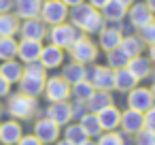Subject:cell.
<instances>
[{
  "mask_svg": "<svg viewBox=\"0 0 155 145\" xmlns=\"http://www.w3.org/2000/svg\"><path fill=\"white\" fill-rule=\"evenodd\" d=\"M45 66L36 60V62H28V66L24 68V75L19 79V92L26 96H38L45 90Z\"/></svg>",
  "mask_w": 155,
  "mask_h": 145,
  "instance_id": "cell-1",
  "label": "cell"
},
{
  "mask_svg": "<svg viewBox=\"0 0 155 145\" xmlns=\"http://www.w3.org/2000/svg\"><path fill=\"white\" fill-rule=\"evenodd\" d=\"M72 24L91 34L102 28V15L91 5H79V7H72Z\"/></svg>",
  "mask_w": 155,
  "mask_h": 145,
  "instance_id": "cell-2",
  "label": "cell"
},
{
  "mask_svg": "<svg viewBox=\"0 0 155 145\" xmlns=\"http://www.w3.org/2000/svg\"><path fill=\"white\" fill-rule=\"evenodd\" d=\"M36 111V100L32 96H26V94H15L9 98V113L13 117H19V119H28L32 117Z\"/></svg>",
  "mask_w": 155,
  "mask_h": 145,
  "instance_id": "cell-3",
  "label": "cell"
},
{
  "mask_svg": "<svg viewBox=\"0 0 155 145\" xmlns=\"http://www.w3.org/2000/svg\"><path fill=\"white\" fill-rule=\"evenodd\" d=\"M45 96L51 100V102H62L70 96V83L64 79V77H51L45 81Z\"/></svg>",
  "mask_w": 155,
  "mask_h": 145,
  "instance_id": "cell-4",
  "label": "cell"
},
{
  "mask_svg": "<svg viewBox=\"0 0 155 145\" xmlns=\"http://www.w3.org/2000/svg\"><path fill=\"white\" fill-rule=\"evenodd\" d=\"M41 13H43V19L51 26H58L66 19L68 11H66V5L62 2V0H47V2H43L41 7Z\"/></svg>",
  "mask_w": 155,
  "mask_h": 145,
  "instance_id": "cell-5",
  "label": "cell"
},
{
  "mask_svg": "<svg viewBox=\"0 0 155 145\" xmlns=\"http://www.w3.org/2000/svg\"><path fill=\"white\" fill-rule=\"evenodd\" d=\"M70 54L74 58V62H81V64H87V62H94L96 56H98V49L91 41L87 39H77L72 45H70Z\"/></svg>",
  "mask_w": 155,
  "mask_h": 145,
  "instance_id": "cell-6",
  "label": "cell"
},
{
  "mask_svg": "<svg viewBox=\"0 0 155 145\" xmlns=\"http://www.w3.org/2000/svg\"><path fill=\"white\" fill-rule=\"evenodd\" d=\"M89 83L98 90L108 92V90L115 88V73L106 66H94L91 73H89Z\"/></svg>",
  "mask_w": 155,
  "mask_h": 145,
  "instance_id": "cell-7",
  "label": "cell"
},
{
  "mask_svg": "<svg viewBox=\"0 0 155 145\" xmlns=\"http://www.w3.org/2000/svg\"><path fill=\"white\" fill-rule=\"evenodd\" d=\"M49 36H51V45H55V47H60V49L70 47V45L77 41V32H74V28H72V26H66V24H58V26H53V30L49 32Z\"/></svg>",
  "mask_w": 155,
  "mask_h": 145,
  "instance_id": "cell-8",
  "label": "cell"
},
{
  "mask_svg": "<svg viewBox=\"0 0 155 145\" xmlns=\"http://www.w3.org/2000/svg\"><path fill=\"white\" fill-rule=\"evenodd\" d=\"M34 136H36L41 143H55L58 136H60V126H58L53 119H49V117L38 119L36 126H34Z\"/></svg>",
  "mask_w": 155,
  "mask_h": 145,
  "instance_id": "cell-9",
  "label": "cell"
},
{
  "mask_svg": "<svg viewBox=\"0 0 155 145\" xmlns=\"http://www.w3.org/2000/svg\"><path fill=\"white\" fill-rule=\"evenodd\" d=\"M127 105H130V109L144 113L147 109H151V107H153V96H151V90H144V88H134V90H130Z\"/></svg>",
  "mask_w": 155,
  "mask_h": 145,
  "instance_id": "cell-10",
  "label": "cell"
},
{
  "mask_svg": "<svg viewBox=\"0 0 155 145\" xmlns=\"http://www.w3.org/2000/svg\"><path fill=\"white\" fill-rule=\"evenodd\" d=\"M119 126L123 128V132H127V134H136L138 130L144 128V113L134 111V109H127V111L121 113V122H119Z\"/></svg>",
  "mask_w": 155,
  "mask_h": 145,
  "instance_id": "cell-11",
  "label": "cell"
},
{
  "mask_svg": "<svg viewBox=\"0 0 155 145\" xmlns=\"http://www.w3.org/2000/svg\"><path fill=\"white\" fill-rule=\"evenodd\" d=\"M47 117L53 119L58 126H64V124H68V122L72 119V107H70L66 100H62V102H51V107L47 109Z\"/></svg>",
  "mask_w": 155,
  "mask_h": 145,
  "instance_id": "cell-12",
  "label": "cell"
},
{
  "mask_svg": "<svg viewBox=\"0 0 155 145\" xmlns=\"http://www.w3.org/2000/svg\"><path fill=\"white\" fill-rule=\"evenodd\" d=\"M41 51H43L41 41L24 39L21 43H17V54H19L21 62H36V60L41 58Z\"/></svg>",
  "mask_w": 155,
  "mask_h": 145,
  "instance_id": "cell-13",
  "label": "cell"
},
{
  "mask_svg": "<svg viewBox=\"0 0 155 145\" xmlns=\"http://www.w3.org/2000/svg\"><path fill=\"white\" fill-rule=\"evenodd\" d=\"M96 115H98V122H100L102 130H106V132L108 130H115L119 126V122H121V111L115 109L113 105L106 107V109H102V111H98Z\"/></svg>",
  "mask_w": 155,
  "mask_h": 145,
  "instance_id": "cell-14",
  "label": "cell"
},
{
  "mask_svg": "<svg viewBox=\"0 0 155 145\" xmlns=\"http://www.w3.org/2000/svg\"><path fill=\"white\" fill-rule=\"evenodd\" d=\"M19 30H21V36H24V39H30V41H43L45 34H47L45 24L38 22L36 17H34V19H26V24H24Z\"/></svg>",
  "mask_w": 155,
  "mask_h": 145,
  "instance_id": "cell-15",
  "label": "cell"
},
{
  "mask_svg": "<svg viewBox=\"0 0 155 145\" xmlns=\"http://www.w3.org/2000/svg\"><path fill=\"white\" fill-rule=\"evenodd\" d=\"M130 22H132L134 28H142V26L153 22V13L147 5H134L130 9Z\"/></svg>",
  "mask_w": 155,
  "mask_h": 145,
  "instance_id": "cell-16",
  "label": "cell"
},
{
  "mask_svg": "<svg viewBox=\"0 0 155 145\" xmlns=\"http://www.w3.org/2000/svg\"><path fill=\"white\" fill-rule=\"evenodd\" d=\"M21 139V126L17 122H5L0 124V141L5 145H15Z\"/></svg>",
  "mask_w": 155,
  "mask_h": 145,
  "instance_id": "cell-17",
  "label": "cell"
},
{
  "mask_svg": "<svg viewBox=\"0 0 155 145\" xmlns=\"http://www.w3.org/2000/svg\"><path fill=\"white\" fill-rule=\"evenodd\" d=\"M41 64L45 66V68H55V66H60L62 64V60H64V54H62V49L60 47H55V45H49V47H43V51H41Z\"/></svg>",
  "mask_w": 155,
  "mask_h": 145,
  "instance_id": "cell-18",
  "label": "cell"
},
{
  "mask_svg": "<svg viewBox=\"0 0 155 145\" xmlns=\"http://www.w3.org/2000/svg\"><path fill=\"white\" fill-rule=\"evenodd\" d=\"M41 7H43L41 0H17V2H15L17 15L24 17V19H34V17H38Z\"/></svg>",
  "mask_w": 155,
  "mask_h": 145,
  "instance_id": "cell-19",
  "label": "cell"
},
{
  "mask_svg": "<svg viewBox=\"0 0 155 145\" xmlns=\"http://www.w3.org/2000/svg\"><path fill=\"white\" fill-rule=\"evenodd\" d=\"M110 105H113V98H110V94L104 92V90L94 92V94L89 96V100H87V109H89L91 113H98V111H102V109H106V107H110Z\"/></svg>",
  "mask_w": 155,
  "mask_h": 145,
  "instance_id": "cell-20",
  "label": "cell"
},
{
  "mask_svg": "<svg viewBox=\"0 0 155 145\" xmlns=\"http://www.w3.org/2000/svg\"><path fill=\"white\" fill-rule=\"evenodd\" d=\"M0 75H2L9 83H17V81L21 79V75H24V68H21V64L15 62V60H5L2 66H0Z\"/></svg>",
  "mask_w": 155,
  "mask_h": 145,
  "instance_id": "cell-21",
  "label": "cell"
},
{
  "mask_svg": "<svg viewBox=\"0 0 155 145\" xmlns=\"http://www.w3.org/2000/svg\"><path fill=\"white\" fill-rule=\"evenodd\" d=\"M127 71H130L136 79H144V77L151 75V62L144 60V58H140V56L130 58V62H127Z\"/></svg>",
  "mask_w": 155,
  "mask_h": 145,
  "instance_id": "cell-22",
  "label": "cell"
},
{
  "mask_svg": "<svg viewBox=\"0 0 155 145\" xmlns=\"http://www.w3.org/2000/svg\"><path fill=\"white\" fill-rule=\"evenodd\" d=\"M100 45L104 51H110V49H117L121 45V32L117 28H106L100 32Z\"/></svg>",
  "mask_w": 155,
  "mask_h": 145,
  "instance_id": "cell-23",
  "label": "cell"
},
{
  "mask_svg": "<svg viewBox=\"0 0 155 145\" xmlns=\"http://www.w3.org/2000/svg\"><path fill=\"white\" fill-rule=\"evenodd\" d=\"M125 9H127V7L121 5L119 0H108V2L102 7V15H104L108 22H119V19H123V15L127 13Z\"/></svg>",
  "mask_w": 155,
  "mask_h": 145,
  "instance_id": "cell-24",
  "label": "cell"
},
{
  "mask_svg": "<svg viewBox=\"0 0 155 145\" xmlns=\"http://www.w3.org/2000/svg\"><path fill=\"white\" fill-rule=\"evenodd\" d=\"M136 77L127 71V66L125 68H119L117 73H115V88H119L121 92H130V90H134L136 88Z\"/></svg>",
  "mask_w": 155,
  "mask_h": 145,
  "instance_id": "cell-25",
  "label": "cell"
},
{
  "mask_svg": "<svg viewBox=\"0 0 155 145\" xmlns=\"http://www.w3.org/2000/svg\"><path fill=\"white\" fill-rule=\"evenodd\" d=\"M19 30L17 17L11 13H0V39L2 36H13Z\"/></svg>",
  "mask_w": 155,
  "mask_h": 145,
  "instance_id": "cell-26",
  "label": "cell"
},
{
  "mask_svg": "<svg viewBox=\"0 0 155 145\" xmlns=\"http://www.w3.org/2000/svg\"><path fill=\"white\" fill-rule=\"evenodd\" d=\"M87 77V73H85V68H83V64L81 62H72V64H68L66 68H64V79L68 81V83H79V81H83Z\"/></svg>",
  "mask_w": 155,
  "mask_h": 145,
  "instance_id": "cell-27",
  "label": "cell"
},
{
  "mask_svg": "<svg viewBox=\"0 0 155 145\" xmlns=\"http://www.w3.org/2000/svg\"><path fill=\"white\" fill-rule=\"evenodd\" d=\"M119 47L123 49V54H125L127 58H136V56H140V51H142V39H138V36L121 39V45H119Z\"/></svg>",
  "mask_w": 155,
  "mask_h": 145,
  "instance_id": "cell-28",
  "label": "cell"
},
{
  "mask_svg": "<svg viewBox=\"0 0 155 145\" xmlns=\"http://www.w3.org/2000/svg\"><path fill=\"white\" fill-rule=\"evenodd\" d=\"M94 92H96V88H94L87 79H83V81H79V83L72 85V96L77 98V102H87Z\"/></svg>",
  "mask_w": 155,
  "mask_h": 145,
  "instance_id": "cell-29",
  "label": "cell"
},
{
  "mask_svg": "<svg viewBox=\"0 0 155 145\" xmlns=\"http://www.w3.org/2000/svg\"><path fill=\"white\" fill-rule=\"evenodd\" d=\"M81 126H83V130L87 132V136H98V134L102 132V126H100L96 113H85V115L81 117Z\"/></svg>",
  "mask_w": 155,
  "mask_h": 145,
  "instance_id": "cell-30",
  "label": "cell"
},
{
  "mask_svg": "<svg viewBox=\"0 0 155 145\" xmlns=\"http://www.w3.org/2000/svg\"><path fill=\"white\" fill-rule=\"evenodd\" d=\"M64 134H66V141H70L72 145H83L85 141H89V136H87V132L83 130L81 124H72V126H68Z\"/></svg>",
  "mask_w": 155,
  "mask_h": 145,
  "instance_id": "cell-31",
  "label": "cell"
},
{
  "mask_svg": "<svg viewBox=\"0 0 155 145\" xmlns=\"http://www.w3.org/2000/svg\"><path fill=\"white\" fill-rule=\"evenodd\" d=\"M15 54H17V43L11 36L0 39V60H13Z\"/></svg>",
  "mask_w": 155,
  "mask_h": 145,
  "instance_id": "cell-32",
  "label": "cell"
},
{
  "mask_svg": "<svg viewBox=\"0 0 155 145\" xmlns=\"http://www.w3.org/2000/svg\"><path fill=\"white\" fill-rule=\"evenodd\" d=\"M127 62H130V58L123 54V49L121 47H117V49H110L108 51V64L113 66V68H125L127 66Z\"/></svg>",
  "mask_w": 155,
  "mask_h": 145,
  "instance_id": "cell-33",
  "label": "cell"
},
{
  "mask_svg": "<svg viewBox=\"0 0 155 145\" xmlns=\"http://www.w3.org/2000/svg\"><path fill=\"white\" fill-rule=\"evenodd\" d=\"M136 145H155V132L149 128H142L136 132Z\"/></svg>",
  "mask_w": 155,
  "mask_h": 145,
  "instance_id": "cell-34",
  "label": "cell"
},
{
  "mask_svg": "<svg viewBox=\"0 0 155 145\" xmlns=\"http://www.w3.org/2000/svg\"><path fill=\"white\" fill-rule=\"evenodd\" d=\"M96 145H123V139H121V134L108 130L106 134H100V139H98Z\"/></svg>",
  "mask_w": 155,
  "mask_h": 145,
  "instance_id": "cell-35",
  "label": "cell"
},
{
  "mask_svg": "<svg viewBox=\"0 0 155 145\" xmlns=\"http://www.w3.org/2000/svg\"><path fill=\"white\" fill-rule=\"evenodd\" d=\"M138 30H140V39H142V41L155 43V22H151V24H147V26H142V28H138Z\"/></svg>",
  "mask_w": 155,
  "mask_h": 145,
  "instance_id": "cell-36",
  "label": "cell"
},
{
  "mask_svg": "<svg viewBox=\"0 0 155 145\" xmlns=\"http://www.w3.org/2000/svg\"><path fill=\"white\" fill-rule=\"evenodd\" d=\"M144 128H149V130L155 132V107H151V109L144 111Z\"/></svg>",
  "mask_w": 155,
  "mask_h": 145,
  "instance_id": "cell-37",
  "label": "cell"
},
{
  "mask_svg": "<svg viewBox=\"0 0 155 145\" xmlns=\"http://www.w3.org/2000/svg\"><path fill=\"white\" fill-rule=\"evenodd\" d=\"M15 145H43V143H41L36 136H21Z\"/></svg>",
  "mask_w": 155,
  "mask_h": 145,
  "instance_id": "cell-38",
  "label": "cell"
},
{
  "mask_svg": "<svg viewBox=\"0 0 155 145\" xmlns=\"http://www.w3.org/2000/svg\"><path fill=\"white\" fill-rule=\"evenodd\" d=\"M9 88H11V83H9L2 75H0V96H7V94H9Z\"/></svg>",
  "mask_w": 155,
  "mask_h": 145,
  "instance_id": "cell-39",
  "label": "cell"
},
{
  "mask_svg": "<svg viewBox=\"0 0 155 145\" xmlns=\"http://www.w3.org/2000/svg\"><path fill=\"white\" fill-rule=\"evenodd\" d=\"M13 7V0H0V13H7Z\"/></svg>",
  "mask_w": 155,
  "mask_h": 145,
  "instance_id": "cell-40",
  "label": "cell"
},
{
  "mask_svg": "<svg viewBox=\"0 0 155 145\" xmlns=\"http://www.w3.org/2000/svg\"><path fill=\"white\" fill-rule=\"evenodd\" d=\"M106 2H108V0H89V5H91L94 9H102Z\"/></svg>",
  "mask_w": 155,
  "mask_h": 145,
  "instance_id": "cell-41",
  "label": "cell"
},
{
  "mask_svg": "<svg viewBox=\"0 0 155 145\" xmlns=\"http://www.w3.org/2000/svg\"><path fill=\"white\" fill-rule=\"evenodd\" d=\"M62 2L66 7H79V5H83V0H62Z\"/></svg>",
  "mask_w": 155,
  "mask_h": 145,
  "instance_id": "cell-42",
  "label": "cell"
},
{
  "mask_svg": "<svg viewBox=\"0 0 155 145\" xmlns=\"http://www.w3.org/2000/svg\"><path fill=\"white\" fill-rule=\"evenodd\" d=\"M147 7L151 9V13H155V0H147Z\"/></svg>",
  "mask_w": 155,
  "mask_h": 145,
  "instance_id": "cell-43",
  "label": "cell"
},
{
  "mask_svg": "<svg viewBox=\"0 0 155 145\" xmlns=\"http://www.w3.org/2000/svg\"><path fill=\"white\" fill-rule=\"evenodd\" d=\"M149 54H151V60L155 62V43H151V51H149Z\"/></svg>",
  "mask_w": 155,
  "mask_h": 145,
  "instance_id": "cell-44",
  "label": "cell"
},
{
  "mask_svg": "<svg viewBox=\"0 0 155 145\" xmlns=\"http://www.w3.org/2000/svg\"><path fill=\"white\" fill-rule=\"evenodd\" d=\"M58 145H72V143H70V141H66V139H64V141H60V143H58Z\"/></svg>",
  "mask_w": 155,
  "mask_h": 145,
  "instance_id": "cell-45",
  "label": "cell"
},
{
  "mask_svg": "<svg viewBox=\"0 0 155 145\" xmlns=\"http://www.w3.org/2000/svg\"><path fill=\"white\" fill-rule=\"evenodd\" d=\"M151 96H153V102H155V83H153V88H151Z\"/></svg>",
  "mask_w": 155,
  "mask_h": 145,
  "instance_id": "cell-46",
  "label": "cell"
},
{
  "mask_svg": "<svg viewBox=\"0 0 155 145\" xmlns=\"http://www.w3.org/2000/svg\"><path fill=\"white\" fill-rule=\"evenodd\" d=\"M119 2H121V5H125V7H130V2H132V0H119Z\"/></svg>",
  "mask_w": 155,
  "mask_h": 145,
  "instance_id": "cell-47",
  "label": "cell"
},
{
  "mask_svg": "<svg viewBox=\"0 0 155 145\" xmlns=\"http://www.w3.org/2000/svg\"><path fill=\"white\" fill-rule=\"evenodd\" d=\"M83 145H96V143H91V141H85V143H83Z\"/></svg>",
  "mask_w": 155,
  "mask_h": 145,
  "instance_id": "cell-48",
  "label": "cell"
}]
</instances>
